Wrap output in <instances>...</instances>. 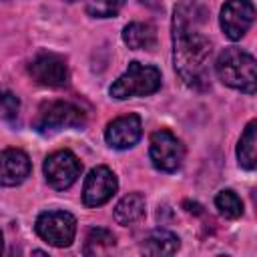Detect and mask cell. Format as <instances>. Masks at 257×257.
I'll return each instance as SVG.
<instances>
[{"mask_svg": "<svg viewBox=\"0 0 257 257\" xmlns=\"http://www.w3.org/2000/svg\"><path fill=\"white\" fill-rule=\"evenodd\" d=\"M209 12L201 0H181L173 12V62L181 80L197 90L209 88L213 46L205 34Z\"/></svg>", "mask_w": 257, "mask_h": 257, "instance_id": "cell-1", "label": "cell"}, {"mask_svg": "<svg viewBox=\"0 0 257 257\" xmlns=\"http://www.w3.org/2000/svg\"><path fill=\"white\" fill-rule=\"evenodd\" d=\"M255 58L247 50L241 48H225L215 60V72L219 80L235 90L255 94L257 88V72H255Z\"/></svg>", "mask_w": 257, "mask_h": 257, "instance_id": "cell-2", "label": "cell"}, {"mask_svg": "<svg viewBox=\"0 0 257 257\" xmlns=\"http://www.w3.org/2000/svg\"><path fill=\"white\" fill-rule=\"evenodd\" d=\"M161 70L151 64L131 62L128 68L110 84L108 92L116 100H126L133 96H149L161 88Z\"/></svg>", "mask_w": 257, "mask_h": 257, "instance_id": "cell-3", "label": "cell"}, {"mask_svg": "<svg viewBox=\"0 0 257 257\" xmlns=\"http://www.w3.org/2000/svg\"><path fill=\"white\" fill-rule=\"evenodd\" d=\"M84 122L86 114L78 104L68 100H48L40 104L32 128L38 133H54L60 128H78Z\"/></svg>", "mask_w": 257, "mask_h": 257, "instance_id": "cell-4", "label": "cell"}, {"mask_svg": "<svg viewBox=\"0 0 257 257\" xmlns=\"http://www.w3.org/2000/svg\"><path fill=\"white\" fill-rule=\"evenodd\" d=\"M34 229L52 247H68L76 235V219L66 211H44L36 217Z\"/></svg>", "mask_w": 257, "mask_h": 257, "instance_id": "cell-5", "label": "cell"}, {"mask_svg": "<svg viewBox=\"0 0 257 257\" xmlns=\"http://www.w3.org/2000/svg\"><path fill=\"white\" fill-rule=\"evenodd\" d=\"M149 157H151V163L155 169H159L163 173H175L183 165L185 147L171 131L161 128L151 135Z\"/></svg>", "mask_w": 257, "mask_h": 257, "instance_id": "cell-6", "label": "cell"}, {"mask_svg": "<svg viewBox=\"0 0 257 257\" xmlns=\"http://www.w3.org/2000/svg\"><path fill=\"white\" fill-rule=\"evenodd\" d=\"M42 171H44L46 183L52 189L64 191L76 183V179L80 177L82 165L72 151L62 149V151H54L52 155L46 157Z\"/></svg>", "mask_w": 257, "mask_h": 257, "instance_id": "cell-7", "label": "cell"}, {"mask_svg": "<svg viewBox=\"0 0 257 257\" xmlns=\"http://www.w3.org/2000/svg\"><path fill=\"white\" fill-rule=\"evenodd\" d=\"M255 20V6L251 0H227L219 14L221 30L229 40H241Z\"/></svg>", "mask_w": 257, "mask_h": 257, "instance_id": "cell-8", "label": "cell"}, {"mask_svg": "<svg viewBox=\"0 0 257 257\" xmlns=\"http://www.w3.org/2000/svg\"><path fill=\"white\" fill-rule=\"evenodd\" d=\"M28 72L42 86L60 88L68 82V68H66L64 58H60L58 54H52V52L36 54L28 64Z\"/></svg>", "mask_w": 257, "mask_h": 257, "instance_id": "cell-9", "label": "cell"}, {"mask_svg": "<svg viewBox=\"0 0 257 257\" xmlns=\"http://www.w3.org/2000/svg\"><path fill=\"white\" fill-rule=\"evenodd\" d=\"M118 189V181L114 177V173L108 167H94L88 177L84 179V187H82V201L86 207H100L106 201H110V197L116 193Z\"/></svg>", "mask_w": 257, "mask_h": 257, "instance_id": "cell-10", "label": "cell"}, {"mask_svg": "<svg viewBox=\"0 0 257 257\" xmlns=\"http://www.w3.org/2000/svg\"><path fill=\"white\" fill-rule=\"evenodd\" d=\"M141 137H143V122H141V116L135 112L116 116L106 124V131H104L106 145L118 151L135 147L141 141Z\"/></svg>", "mask_w": 257, "mask_h": 257, "instance_id": "cell-11", "label": "cell"}, {"mask_svg": "<svg viewBox=\"0 0 257 257\" xmlns=\"http://www.w3.org/2000/svg\"><path fill=\"white\" fill-rule=\"evenodd\" d=\"M30 175V159L20 149L0 153V187H16Z\"/></svg>", "mask_w": 257, "mask_h": 257, "instance_id": "cell-12", "label": "cell"}, {"mask_svg": "<svg viewBox=\"0 0 257 257\" xmlns=\"http://www.w3.org/2000/svg\"><path fill=\"white\" fill-rule=\"evenodd\" d=\"M122 40L133 50H151L157 44V32L149 22H131L122 30Z\"/></svg>", "mask_w": 257, "mask_h": 257, "instance_id": "cell-13", "label": "cell"}, {"mask_svg": "<svg viewBox=\"0 0 257 257\" xmlns=\"http://www.w3.org/2000/svg\"><path fill=\"white\" fill-rule=\"evenodd\" d=\"M179 237L171 231H165V229H157V231H151L145 239H143V245H141V251L147 253V255H173L179 251Z\"/></svg>", "mask_w": 257, "mask_h": 257, "instance_id": "cell-14", "label": "cell"}, {"mask_svg": "<svg viewBox=\"0 0 257 257\" xmlns=\"http://www.w3.org/2000/svg\"><path fill=\"white\" fill-rule=\"evenodd\" d=\"M237 161L243 169L247 171H253L255 165H257V122L251 120L241 139H239V145H237Z\"/></svg>", "mask_w": 257, "mask_h": 257, "instance_id": "cell-15", "label": "cell"}, {"mask_svg": "<svg viewBox=\"0 0 257 257\" xmlns=\"http://www.w3.org/2000/svg\"><path fill=\"white\" fill-rule=\"evenodd\" d=\"M145 215V197L141 193L124 195L114 207V221L118 225H131Z\"/></svg>", "mask_w": 257, "mask_h": 257, "instance_id": "cell-16", "label": "cell"}, {"mask_svg": "<svg viewBox=\"0 0 257 257\" xmlns=\"http://www.w3.org/2000/svg\"><path fill=\"white\" fill-rule=\"evenodd\" d=\"M114 243H116V239H114V235L108 229L94 227V229L88 231V235L84 239L82 253L84 255H104V253H108L114 247Z\"/></svg>", "mask_w": 257, "mask_h": 257, "instance_id": "cell-17", "label": "cell"}, {"mask_svg": "<svg viewBox=\"0 0 257 257\" xmlns=\"http://www.w3.org/2000/svg\"><path fill=\"white\" fill-rule=\"evenodd\" d=\"M215 205L219 209V213L227 219H237L243 215V203L239 199V195L231 189H223L217 193L215 197Z\"/></svg>", "mask_w": 257, "mask_h": 257, "instance_id": "cell-18", "label": "cell"}, {"mask_svg": "<svg viewBox=\"0 0 257 257\" xmlns=\"http://www.w3.org/2000/svg\"><path fill=\"white\" fill-rule=\"evenodd\" d=\"M126 0H86V14L92 18H110L114 16Z\"/></svg>", "mask_w": 257, "mask_h": 257, "instance_id": "cell-19", "label": "cell"}, {"mask_svg": "<svg viewBox=\"0 0 257 257\" xmlns=\"http://www.w3.org/2000/svg\"><path fill=\"white\" fill-rule=\"evenodd\" d=\"M20 110V100L10 90H0V116L6 120H14Z\"/></svg>", "mask_w": 257, "mask_h": 257, "instance_id": "cell-20", "label": "cell"}, {"mask_svg": "<svg viewBox=\"0 0 257 257\" xmlns=\"http://www.w3.org/2000/svg\"><path fill=\"white\" fill-rule=\"evenodd\" d=\"M185 207H191V209H187V211H191V213H201V205H197V203H185Z\"/></svg>", "mask_w": 257, "mask_h": 257, "instance_id": "cell-21", "label": "cell"}, {"mask_svg": "<svg viewBox=\"0 0 257 257\" xmlns=\"http://www.w3.org/2000/svg\"><path fill=\"white\" fill-rule=\"evenodd\" d=\"M2 247H4V241H2V233H0V253H2Z\"/></svg>", "mask_w": 257, "mask_h": 257, "instance_id": "cell-22", "label": "cell"}, {"mask_svg": "<svg viewBox=\"0 0 257 257\" xmlns=\"http://www.w3.org/2000/svg\"><path fill=\"white\" fill-rule=\"evenodd\" d=\"M66 2H74V0H66Z\"/></svg>", "mask_w": 257, "mask_h": 257, "instance_id": "cell-23", "label": "cell"}]
</instances>
